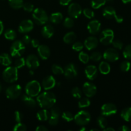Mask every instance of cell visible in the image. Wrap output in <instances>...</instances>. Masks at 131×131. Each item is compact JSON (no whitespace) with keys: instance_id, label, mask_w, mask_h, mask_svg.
<instances>
[{"instance_id":"cell-2","label":"cell","mask_w":131,"mask_h":131,"mask_svg":"<svg viewBox=\"0 0 131 131\" xmlns=\"http://www.w3.org/2000/svg\"><path fill=\"white\" fill-rule=\"evenodd\" d=\"M3 78L6 83H14L18 79V69L15 66L8 67L3 72Z\"/></svg>"},{"instance_id":"cell-38","label":"cell","mask_w":131,"mask_h":131,"mask_svg":"<svg viewBox=\"0 0 131 131\" xmlns=\"http://www.w3.org/2000/svg\"><path fill=\"white\" fill-rule=\"evenodd\" d=\"M79 59L82 63L86 64L90 60V56L88 54L82 51L79 54Z\"/></svg>"},{"instance_id":"cell-9","label":"cell","mask_w":131,"mask_h":131,"mask_svg":"<svg viewBox=\"0 0 131 131\" xmlns=\"http://www.w3.org/2000/svg\"><path fill=\"white\" fill-rule=\"evenodd\" d=\"M117 112L116 106L114 104H104L101 107V114L104 116H110L115 115Z\"/></svg>"},{"instance_id":"cell-50","label":"cell","mask_w":131,"mask_h":131,"mask_svg":"<svg viewBox=\"0 0 131 131\" xmlns=\"http://www.w3.org/2000/svg\"><path fill=\"white\" fill-rule=\"evenodd\" d=\"M23 114L19 111H16L14 113V119H15V121L17 123L21 122L22 120H23Z\"/></svg>"},{"instance_id":"cell-5","label":"cell","mask_w":131,"mask_h":131,"mask_svg":"<svg viewBox=\"0 0 131 131\" xmlns=\"http://www.w3.org/2000/svg\"><path fill=\"white\" fill-rule=\"evenodd\" d=\"M25 46L21 40H15L10 47V54L12 57H20L25 51Z\"/></svg>"},{"instance_id":"cell-16","label":"cell","mask_w":131,"mask_h":131,"mask_svg":"<svg viewBox=\"0 0 131 131\" xmlns=\"http://www.w3.org/2000/svg\"><path fill=\"white\" fill-rule=\"evenodd\" d=\"M26 65L29 69H36L40 65L39 60L36 55L30 54L26 59Z\"/></svg>"},{"instance_id":"cell-60","label":"cell","mask_w":131,"mask_h":131,"mask_svg":"<svg viewBox=\"0 0 131 131\" xmlns=\"http://www.w3.org/2000/svg\"><path fill=\"white\" fill-rule=\"evenodd\" d=\"M79 130L80 131H86V127H84V126H81V129H79Z\"/></svg>"},{"instance_id":"cell-63","label":"cell","mask_w":131,"mask_h":131,"mask_svg":"<svg viewBox=\"0 0 131 131\" xmlns=\"http://www.w3.org/2000/svg\"><path fill=\"white\" fill-rule=\"evenodd\" d=\"M1 90H2V86H1V83H0V92H1Z\"/></svg>"},{"instance_id":"cell-7","label":"cell","mask_w":131,"mask_h":131,"mask_svg":"<svg viewBox=\"0 0 131 131\" xmlns=\"http://www.w3.org/2000/svg\"><path fill=\"white\" fill-rule=\"evenodd\" d=\"M22 92V88L19 84L11 85L6 88L5 93L7 98L10 99H16L20 95Z\"/></svg>"},{"instance_id":"cell-51","label":"cell","mask_w":131,"mask_h":131,"mask_svg":"<svg viewBox=\"0 0 131 131\" xmlns=\"http://www.w3.org/2000/svg\"><path fill=\"white\" fill-rule=\"evenodd\" d=\"M31 37H29V35H24V37H23V39H22V42H23L24 44H26V45L29 44V43H31Z\"/></svg>"},{"instance_id":"cell-1","label":"cell","mask_w":131,"mask_h":131,"mask_svg":"<svg viewBox=\"0 0 131 131\" xmlns=\"http://www.w3.org/2000/svg\"><path fill=\"white\" fill-rule=\"evenodd\" d=\"M37 103L43 109H49L53 107L56 102L55 95L52 92H45L38 95L37 99Z\"/></svg>"},{"instance_id":"cell-53","label":"cell","mask_w":131,"mask_h":131,"mask_svg":"<svg viewBox=\"0 0 131 131\" xmlns=\"http://www.w3.org/2000/svg\"><path fill=\"white\" fill-rule=\"evenodd\" d=\"M36 131H47L48 129L46 128V127L43 126V125H39V126L37 127L35 129Z\"/></svg>"},{"instance_id":"cell-37","label":"cell","mask_w":131,"mask_h":131,"mask_svg":"<svg viewBox=\"0 0 131 131\" xmlns=\"http://www.w3.org/2000/svg\"><path fill=\"white\" fill-rule=\"evenodd\" d=\"M61 116H62V118L66 122H70L73 121L74 119V116L72 115V113H71L69 111L63 112L62 115H61Z\"/></svg>"},{"instance_id":"cell-4","label":"cell","mask_w":131,"mask_h":131,"mask_svg":"<svg viewBox=\"0 0 131 131\" xmlns=\"http://www.w3.org/2000/svg\"><path fill=\"white\" fill-rule=\"evenodd\" d=\"M32 17L36 24L38 25H43L49 20V17L46 12L40 8H37L33 10Z\"/></svg>"},{"instance_id":"cell-45","label":"cell","mask_w":131,"mask_h":131,"mask_svg":"<svg viewBox=\"0 0 131 131\" xmlns=\"http://www.w3.org/2000/svg\"><path fill=\"white\" fill-rule=\"evenodd\" d=\"M83 12L84 16H85L86 17L88 18V19H92V18L94 17L95 16L94 12L92 10H91V9L88 8H84V10H83Z\"/></svg>"},{"instance_id":"cell-18","label":"cell","mask_w":131,"mask_h":131,"mask_svg":"<svg viewBox=\"0 0 131 131\" xmlns=\"http://www.w3.org/2000/svg\"><path fill=\"white\" fill-rule=\"evenodd\" d=\"M37 52L42 60H47L51 54L49 47L46 45H40L37 47Z\"/></svg>"},{"instance_id":"cell-31","label":"cell","mask_w":131,"mask_h":131,"mask_svg":"<svg viewBox=\"0 0 131 131\" xmlns=\"http://www.w3.org/2000/svg\"><path fill=\"white\" fill-rule=\"evenodd\" d=\"M4 36L5 38L7 40H14L17 37L16 32L14 30L12 29H6L4 33Z\"/></svg>"},{"instance_id":"cell-59","label":"cell","mask_w":131,"mask_h":131,"mask_svg":"<svg viewBox=\"0 0 131 131\" xmlns=\"http://www.w3.org/2000/svg\"><path fill=\"white\" fill-rule=\"evenodd\" d=\"M122 2L125 4L129 3L131 2V0H122Z\"/></svg>"},{"instance_id":"cell-54","label":"cell","mask_w":131,"mask_h":131,"mask_svg":"<svg viewBox=\"0 0 131 131\" xmlns=\"http://www.w3.org/2000/svg\"><path fill=\"white\" fill-rule=\"evenodd\" d=\"M59 1H60V5H63V6H66V5H69L72 0H59Z\"/></svg>"},{"instance_id":"cell-48","label":"cell","mask_w":131,"mask_h":131,"mask_svg":"<svg viewBox=\"0 0 131 131\" xmlns=\"http://www.w3.org/2000/svg\"><path fill=\"white\" fill-rule=\"evenodd\" d=\"M23 8L25 11L28 12H31L34 10V6H33V5L29 2H26L23 4Z\"/></svg>"},{"instance_id":"cell-19","label":"cell","mask_w":131,"mask_h":131,"mask_svg":"<svg viewBox=\"0 0 131 131\" xmlns=\"http://www.w3.org/2000/svg\"><path fill=\"white\" fill-rule=\"evenodd\" d=\"M84 44L86 48L88 51H90V50L94 49H95L98 46L99 40L95 37L91 36V37H88L85 40Z\"/></svg>"},{"instance_id":"cell-46","label":"cell","mask_w":131,"mask_h":131,"mask_svg":"<svg viewBox=\"0 0 131 131\" xmlns=\"http://www.w3.org/2000/svg\"><path fill=\"white\" fill-rule=\"evenodd\" d=\"M72 49L74 50L75 51H78V52H79V51H82V49L84 47V46H83V43L81 42H74V43L72 44Z\"/></svg>"},{"instance_id":"cell-12","label":"cell","mask_w":131,"mask_h":131,"mask_svg":"<svg viewBox=\"0 0 131 131\" xmlns=\"http://www.w3.org/2000/svg\"><path fill=\"white\" fill-rule=\"evenodd\" d=\"M104 58L110 62H115L119 59V53L113 48H109L103 54Z\"/></svg>"},{"instance_id":"cell-30","label":"cell","mask_w":131,"mask_h":131,"mask_svg":"<svg viewBox=\"0 0 131 131\" xmlns=\"http://www.w3.org/2000/svg\"><path fill=\"white\" fill-rule=\"evenodd\" d=\"M8 3L10 6L15 10L23 8V4H24L23 0H8Z\"/></svg>"},{"instance_id":"cell-47","label":"cell","mask_w":131,"mask_h":131,"mask_svg":"<svg viewBox=\"0 0 131 131\" xmlns=\"http://www.w3.org/2000/svg\"><path fill=\"white\" fill-rule=\"evenodd\" d=\"M13 130L14 131H26L27 130V127L24 124L19 122L14 126Z\"/></svg>"},{"instance_id":"cell-58","label":"cell","mask_w":131,"mask_h":131,"mask_svg":"<svg viewBox=\"0 0 131 131\" xmlns=\"http://www.w3.org/2000/svg\"><path fill=\"white\" fill-rule=\"evenodd\" d=\"M104 131H115V129H113V128L112 127H106L105 129H104Z\"/></svg>"},{"instance_id":"cell-57","label":"cell","mask_w":131,"mask_h":131,"mask_svg":"<svg viewBox=\"0 0 131 131\" xmlns=\"http://www.w3.org/2000/svg\"><path fill=\"white\" fill-rule=\"evenodd\" d=\"M4 30V25H3V22L0 20V35L3 33Z\"/></svg>"},{"instance_id":"cell-61","label":"cell","mask_w":131,"mask_h":131,"mask_svg":"<svg viewBox=\"0 0 131 131\" xmlns=\"http://www.w3.org/2000/svg\"><path fill=\"white\" fill-rule=\"evenodd\" d=\"M29 74H31V75H33V74H34V72H33V70H32V69H31L30 70H29Z\"/></svg>"},{"instance_id":"cell-62","label":"cell","mask_w":131,"mask_h":131,"mask_svg":"<svg viewBox=\"0 0 131 131\" xmlns=\"http://www.w3.org/2000/svg\"><path fill=\"white\" fill-rule=\"evenodd\" d=\"M99 129H92L90 130V131H99Z\"/></svg>"},{"instance_id":"cell-39","label":"cell","mask_w":131,"mask_h":131,"mask_svg":"<svg viewBox=\"0 0 131 131\" xmlns=\"http://www.w3.org/2000/svg\"><path fill=\"white\" fill-rule=\"evenodd\" d=\"M123 55L127 60H131V44H129L125 47L123 51Z\"/></svg>"},{"instance_id":"cell-6","label":"cell","mask_w":131,"mask_h":131,"mask_svg":"<svg viewBox=\"0 0 131 131\" xmlns=\"http://www.w3.org/2000/svg\"><path fill=\"white\" fill-rule=\"evenodd\" d=\"M74 121L79 126H84L89 124L91 120V115L89 112L84 110L79 111L74 116Z\"/></svg>"},{"instance_id":"cell-28","label":"cell","mask_w":131,"mask_h":131,"mask_svg":"<svg viewBox=\"0 0 131 131\" xmlns=\"http://www.w3.org/2000/svg\"><path fill=\"white\" fill-rule=\"evenodd\" d=\"M50 21L54 24H59L63 20V15L60 12H55L50 15Z\"/></svg>"},{"instance_id":"cell-56","label":"cell","mask_w":131,"mask_h":131,"mask_svg":"<svg viewBox=\"0 0 131 131\" xmlns=\"http://www.w3.org/2000/svg\"><path fill=\"white\" fill-rule=\"evenodd\" d=\"M115 19L116 20V21L118 23H122L123 20H124V19H123L122 17L120 15H116V17L115 18Z\"/></svg>"},{"instance_id":"cell-22","label":"cell","mask_w":131,"mask_h":131,"mask_svg":"<svg viewBox=\"0 0 131 131\" xmlns=\"http://www.w3.org/2000/svg\"><path fill=\"white\" fill-rule=\"evenodd\" d=\"M102 14L105 18L107 19H111V18H115L116 16V12L115 9L112 6H106L102 11Z\"/></svg>"},{"instance_id":"cell-20","label":"cell","mask_w":131,"mask_h":131,"mask_svg":"<svg viewBox=\"0 0 131 131\" xmlns=\"http://www.w3.org/2000/svg\"><path fill=\"white\" fill-rule=\"evenodd\" d=\"M85 74L88 79L93 80L97 78L98 74L97 68L94 65H88L85 69Z\"/></svg>"},{"instance_id":"cell-13","label":"cell","mask_w":131,"mask_h":131,"mask_svg":"<svg viewBox=\"0 0 131 131\" xmlns=\"http://www.w3.org/2000/svg\"><path fill=\"white\" fill-rule=\"evenodd\" d=\"M83 91L87 97H92L97 93V87L93 83L86 82L83 86Z\"/></svg>"},{"instance_id":"cell-10","label":"cell","mask_w":131,"mask_h":131,"mask_svg":"<svg viewBox=\"0 0 131 131\" xmlns=\"http://www.w3.org/2000/svg\"><path fill=\"white\" fill-rule=\"evenodd\" d=\"M64 75L67 79H73L78 75V70L76 65L74 63H69L64 68Z\"/></svg>"},{"instance_id":"cell-11","label":"cell","mask_w":131,"mask_h":131,"mask_svg":"<svg viewBox=\"0 0 131 131\" xmlns=\"http://www.w3.org/2000/svg\"><path fill=\"white\" fill-rule=\"evenodd\" d=\"M68 13L70 17L77 19L80 16L82 13L81 6L79 4L76 3H72L70 4L68 8Z\"/></svg>"},{"instance_id":"cell-33","label":"cell","mask_w":131,"mask_h":131,"mask_svg":"<svg viewBox=\"0 0 131 131\" xmlns=\"http://www.w3.org/2000/svg\"><path fill=\"white\" fill-rule=\"evenodd\" d=\"M106 0H91V5L94 9H98L106 4Z\"/></svg>"},{"instance_id":"cell-14","label":"cell","mask_w":131,"mask_h":131,"mask_svg":"<svg viewBox=\"0 0 131 131\" xmlns=\"http://www.w3.org/2000/svg\"><path fill=\"white\" fill-rule=\"evenodd\" d=\"M34 27V24L31 20L26 19L23 20L19 26V31L21 33H27L30 32Z\"/></svg>"},{"instance_id":"cell-27","label":"cell","mask_w":131,"mask_h":131,"mask_svg":"<svg viewBox=\"0 0 131 131\" xmlns=\"http://www.w3.org/2000/svg\"><path fill=\"white\" fill-rule=\"evenodd\" d=\"M75 39H76V35L73 31L69 32L63 37V42L67 44L74 43Z\"/></svg>"},{"instance_id":"cell-43","label":"cell","mask_w":131,"mask_h":131,"mask_svg":"<svg viewBox=\"0 0 131 131\" xmlns=\"http://www.w3.org/2000/svg\"><path fill=\"white\" fill-rule=\"evenodd\" d=\"M26 65V60L23 58H20L17 59L15 61V67L17 69H21Z\"/></svg>"},{"instance_id":"cell-36","label":"cell","mask_w":131,"mask_h":131,"mask_svg":"<svg viewBox=\"0 0 131 131\" xmlns=\"http://www.w3.org/2000/svg\"><path fill=\"white\" fill-rule=\"evenodd\" d=\"M90 101L88 98H83L78 102V106L79 108H85L90 105Z\"/></svg>"},{"instance_id":"cell-26","label":"cell","mask_w":131,"mask_h":131,"mask_svg":"<svg viewBox=\"0 0 131 131\" xmlns=\"http://www.w3.org/2000/svg\"><path fill=\"white\" fill-rule=\"evenodd\" d=\"M99 70L101 74L106 75L110 72L111 67H110V64L106 61H102L99 67Z\"/></svg>"},{"instance_id":"cell-32","label":"cell","mask_w":131,"mask_h":131,"mask_svg":"<svg viewBox=\"0 0 131 131\" xmlns=\"http://www.w3.org/2000/svg\"><path fill=\"white\" fill-rule=\"evenodd\" d=\"M97 122L98 125L99 126V127H101V129H104L107 127V119L104 116L102 115V116H100L97 118Z\"/></svg>"},{"instance_id":"cell-55","label":"cell","mask_w":131,"mask_h":131,"mask_svg":"<svg viewBox=\"0 0 131 131\" xmlns=\"http://www.w3.org/2000/svg\"><path fill=\"white\" fill-rule=\"evenodd\" d=\"M119 131H130V129L127 125H122L118 129Z\"/></svg>"},{"instance_id":"cell-34","label":"cell","mask_w":131,"mask_h":131,"mask_svg":"<svg viewBox=\"0 0 131 131\" xmlns=\"http://www.w3.org/2000/svg\"><path fill=\"white\" fill-rule=\"evenodd\" d=\"M60 110L57 107H51V113H50L49 117L53 118H58L59 119L60 116Z\"/></svg>"},{"instance_id":"cell-44","label":"cell","mask_w":131,"mask_h":131,"mask_svg":"<svg viewBox=\"0 0 131 131\" xmlns=\"http://www.w3.org/2000/svg\"><path fill=\"white\" fill-rule=\"evenodd\" d=\"M74 25V21L72 17H67L64 20L63 26L67 28H72Z\"/></svg>"},{"instance_id":"cell-21","label":"cell","mask_w":131,"mask_h":131,"mask_svg":"<svg viewBox=\"0 0 131 131\" xmlns=\"http://www.w3.org/2000/svg\"><path fill=\"white\" fill-rule=\"evenodd\" d=\"M21 99L22 101L24 102V104L28 106V107H31V108H34L37 106V102L35 101L33 97H31L28 95H23L21 97Z\"/></svg>"},{"instance_id":"cell-24","label":"cell","mask_w":131,"mask_h":131,"mask_svg":"<svg viewBox=\"0 0 131 131\" xmlns=\"http://www.w3.org/2000/svg\"><path fill=\"white\" fill-rule=\"evenodd\" d=\"M12 63V59L10 55L7 53H2L0 54V64L3 66H10Z\"/></svg>"},{"instance_id":"cell-17","label":"cell","mask_w":131,"mask_h":131,"mask_svg":"<svg viewBox=\"0 0 131 131\" xmlns=\"http://www.w3.org/2000/svg\"><path fill=\"white\" fill-rule=\"evenodd\" d=\"M101 23L99 22V20H96V19L91 20L88 24V26H87L88 31L92 35L97 34L101 30Z\"/></svg>"},{"instance_id":"cell-15","label":"cell","mask_w":131,"mask_h":131,"mask_svg":"<svg viewBox=\"0 0 131 131\" xmlns=\"http://www.w3.org/2000/svg\"><path fill=\"white\" fill-rule=\"evenodd\" d=\"M56 82L52 75H47L45 77L42 82V86L45 90L52 89L56 86Z\"/></svg>"},{"instance_id":"cell-41","label":"cell","mask_w":131,"mask_h":131,"mask_svg":"<svg viewBox=\"0 0 131 131\" xmlns=\"http://www.w3.org/2000/svg\"><path fill=\"white\" fill-rule=\"evenodd\" d=\"M71 93L73 97L75 99H80L82 96V92L78 87H74L71 91Z\"/></svg>"},{"instance_id":"cell-25","label":"cell","mask_w":131,"mask_h":131,"mask_svg":"<svg viewBox=\"0 0 131 131\" xmlns=\"http://www.w3.org/2000/svg\"><path fill=\"white\" fill-rule=\"evenodd\" d=\"M50 116V113L46 109L40 110L37 113V118L40 121H47Z\"/></svg>"},{"instance_id":"cell-40","label":"cell","mask_w":131,"mask_h":131,"mask_svg":"<svg viewBox=\"0 0 131 131\" xmlns=\"http://www.w3.org/2000/svg\"><path fill=\"white\" fill-rule=\"evenodd\" d=\"M102 58V54L100 52L95 51V52H92V54L90 56V60H92L93 61H99Z\"/></svg>"},{"instance_id":"cell-42","label":"cell","mask_w":131,"mask_h":131,"mask_svg":"<svg viewBox=\"0 0 131 131\" xmlns=\"http://www.w3.org/2000/svg\"><path fill=\"white\" fill-rule=\"evenodd\" d=\"M130 69V63L129 61H124L120 64V69L122 72H127Z\"/></svg>"},{"instance_id":"cell-52","label":"cell","mask_w":131,"mask_h":131,"mask_svg":"<svg viewBox=\"0 0 131 131\" xmlns=\"http://www.w3.org/2000/svg\"><path fill=\"white\" fill-rule=\"evenodd\" d=\"M31 44L32 47L36 48V47H38L40 46V42L38 40L34 38V39H32L31 40Z\"/></svg>"},{"instance_id":"cell-8","label":"cell","mask_w":131,"mask_h":131,"mask_svg":"<svg viewBox=\"0 0 131 131\" xmlns=\"http://www.w3.org/2000/svg\"><path fill=\"white\" fill-rule=\"evenodd\" d=\"M114 32L112 29H106L102 31L100 35V42L104 45H109L114 40Z\"/></svg>"},{"instance_id":"cell-23","label":"cell","mask_w":131,"mask_h":131,"mask_svg":"<svg viewBox=\"0 0 131 131\" xmlns=\"http://www.w3.org/2000/svg\"><path fill=\"white\" fill-rule=\"evenodd\" d=\"M41 33L43 37L46 38H49L52 37L54 33V29L52 25L47 24L42 28Z\"/></svg>"},{"instance_id":"cell-49","label":"cell","mask_w":131,"mask_h":131,"mask_svg":"<svg viewBox=\"0 0 131 131\" xmlns=\"http://www.w3.org/2000/svg\"><path fill=\"white\" fill-rule=\"evenodd\" d=\"M112 44L115 49H122L123 46H124L122 41L119 40H113L112 42Z\"/></svg>"},{"instance_id":"cell-35","label":"cell","mask_w":131,"mask_h":131,"mask_svg":"<svg viewBox=\"0 0 131 131\" xmlns=\"http://www.w3.org/2000/svg\"><path fill=\"white\" fill-rule=\"evenodd\" d=\"M51 69H52V73L56 75H61L64 73V69L60 65H56V64H54L51 67Z\"/></svg>"},{"instance_id":"cell-3","label":"cell","mask_w":131,"mask_h":131,"mask_svg":"<svg viewBox=\"0 0 131 131\" xmlns=\"http://www.w3.org/2000/svg\"><path fill=\"white\" fill-rule=\"evenodd\" d=\"M41 89H42V87L38 81H31L27 83L26 85V94L33 97H37L40 93Z\"/></svg>"},{"instance_id":"cell-29","label":"cell","mask_w":131,"mask_h":131,"mask_svg":"<svg viewBox=\"0 0 131 131\" xmlns=\"http://www.w3.org/2000/svg\"><path fill=\"white\" fill-rule=\"evenodd\" d=\"M121 117L126 122L131 121V107H126L121 112Z\"/></svg>"}]
</instances>
